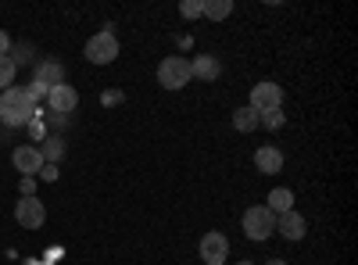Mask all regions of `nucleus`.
<instances>
[{
    "label": "nucleus",
    "mask_w": 358,
    "mask_h": 265,
    "mask_svg": "<svg viewBox=\"0 0 358 265\" xmlns=\"http://www.w3.org/2000/svg\"><path fill=\"white\" fill-rule=\"evenodd\" d=\"M40 176H43V180H50V183H54V180H57V165H47V162H43Z\"/></svg>",
    "instance_id": "nucleus-23"
},
{
    "label": "nucleus",
    "mask_w": 358,
    "mask_h": 265,
    "mask_svg": "<svg viewBox=\"0 0 358 265\" xmlns=\"http://www.w3.org/2000/svg\"><path fill=\"white\" fill-rule=\"evenodd\" d=\"M33 119H36V101L29 97V90L8 86V90L0 94V122L4 126H25Z\"/></svg>",
    "instance_id": "nucleus-1"
},
{
    "label": "nucleus",
    "mask_w": 358,
    "mask_h": 265,
    "mask_svg": "<svg viewBox=\"0 0 358 265\" xmlns=\"http://www.w3.org/2000/svg\"><path fill=\"white\" fill-rule=\"evenodd\" d=\"M179 15L183 18H201L204 15V0H183V4H179Z\"/></svg>",
    "instance_id": "nucleus-20"
},
{
    "label": "nucleus",
    "mask_w": 358,
    "mask_h": 265,
    "mask_svg": "<svg viewBox=\"0 0 358 265\" xmlns=\"http://www.w3.org/2000/svg\"><path fill=\"white\" fill-rule=\"evenodd\" d=\"M15 219L22 229H40L47 222V208H43V201L40 197H18L15 204Z\"/></svg>",
    "instance_id": "nucleus-5"
},
{
    "label": "nucleus",
    "mask_w": 358,
    "mask_h": 265,
    "mask_svg": "<svg viewBox=\"0 0 358 265\" xmlns=\"http://www.w3.org/2000/svg\"><path fill=\"white\" fill-rule=\"evenodd\" d=\"M276 233L283 241H301L308 233V222L301 212H283V215H276Z\"/></svg>",
    "instance_id": "nucleus-9"
},
{
    "label": "nucleus",
    "mask_w": 358,
    "mask_h": 265,
    "mask_svg": "<svg viewBox=\"0 0 358 265\" xmlns=\"http://www.w3.org/2000/svg\"><path fill=\"white\" fill-rule=\"evenodd\" d=\"M47 104H50V111H57V115H69V111H76V104H79L76 86L62 83V86H54V90H47Z\"/></svg>",
    "instance_id": "nucleus-10"
},
{
    "label": "nucleus",
    "mask_w": 358,
    "mask_h": 265,
    "mask_svg": "<svg viewBox=\"0 0 358 265\" xmlns=\"http://www.w3.org/2000/svg\"><path fill=\"white\" fill-rule=\"evenodd\" d=\"M190 72H194V79L215 83L219 72H222V65H219V57H215V54H197L194 62H190Z\"/></svg>",
    "instance_id": "nucleus-12"
},
{
    "label": "nucleus",
    "mask_w": 358,
    "mask_h": 265,
    "mask_svg": "<svg viewBox=\"0 0 358 265\" xmlns=\"http://www.w3.org/2000/svg\"><path fill=\"white\" fill-rule=\"evenodd\" d=\"M126 97H122V90H108V94H101V104L108 108V104H122Z\"/></svg>",
    "instance_id": "nucleus-21"
},
{
    "label": "nucleus",
    "mask_w": 358,
    "mask_h": 265,
    "mask_svg": "<svg viewBox=\"0 0 358 265\" xmlns=\"http://www.w3.org/2000/svg\"><path fill=\"white\" fill-rule=\"evenodd\" d=\"M201 258L208 262V265H222L226 258H229V241H226V233L222 229H208L204 237H201Z\"/></svg>",
    "instance_id": "nucleus-6"
},
{
    "label": "nucleus",
    "mask_w": 358,
    "mask_h": 265,
    "mask_svg": "<svg viewBox=\"0 0 358 265\" xmlns=\"http://www.w3.org/2000/svg\"><path fill=\"white\" fill-rule=\"evenodd\" d=\"M251 108L255 111H273V108H283V90L276 83H258L251 90Z\"/></svg>",
    "instance_id": "nucleus-7"
},
{
    "label": "nucleus",
    "mask_w": 358,
    "mask_h": 265,
    "mask_svg": "<svg viewBox=\"0 0 358 265\" xmlns=\"http://www.w3.org/2000/svg\"><path fill=\"white\" fill-rule=\"evenodd\" d=\"M236 265H255V262H236Z\"/></svg>",
    "instance_id": "nucleus-25"
},
{
    "label": "nucleus",
    "mask_w": 358,
    "mask_h": 265,
    "mask_svg": "<svg viewBox=\"0 0 358 265\" xmlns=\"http://www.w3.org/2000/svg\"><path fill=\"white\" fill-rule=\"evenodd\" d=\"M83 54H86V62H94V65H111L115 57H118V40H115V33H111V29H104V33L90 36Z\"/></svg>",
    "instance_id": "nucleus-4"
},
{
    "label": "nucleus",
    "mask_w": 358,
    "mask_h": 265,
    "mask_svg": "<svg viewBox=\"0 0 358 265\" xmlns=\"http://www.w3.org/2000/svg\"><path fill=\"white\" fill-rule=\"evenodd\" d=\"M8 50H11V36L0 29V57H8Z\"/></svg>",
    "instance_id": "nucleus-22"
},
{
    "label": "nucleus",
    "mask_w": 358,
    "mask_h": 265,
    "mask_svg": "<svg viewBox=\"0 0 358 265\" xmlns=\"http://www.w3.org/2000/svg\"><path fill=\"white\" fill-rule=\"evenodd\" d=\"M40 155H43V162H47V165H54L57 158L65 155V140H62V136H50V140H43Z\"/></svg>",
    "instance_id": "nucleus-17"
},
{
    "label": "nucleus",
    "mask_w": 358,
    "mask_h": 265,
    "mask_svg": "<svg viewBox=\"0 0 358 265\" xmlns=\"http://www.w3.org/2000/svg\"><path fill=\"white\" fill-rule=\"evenodd\" d=\"M233 129H236V133H255V129H258V111H255L251 104L236 108V111H233Z\"/></svg>",
    "instance_id": "nucleus-15"
},
{
    "label": "nucleus",
    "mask_w": 358,
    "mask_h": 265,
    "mask_svg": "<svg viewBox=\"0 0 358 265\" xmlns=\"http://www.w3.org/2000/svg\"><path fill=\"white\" fill-rule=\"evenodd\" d=\"M11 162H15V169H18L22 176H36V172L43 169V155H40V147H29V143L15 147Z\"/></svg>",
    "instance_id": "nucleus-8"
},
{
    "label": "nucleus",
    "mask_w": 358,
    "mask_h": 265,
    "mask_svg": "<svg viewBox=\"0 0 358 265\" xmlns=\"http://www.w3.org/2000/svg\"><path fill=\"white\" fill-rule=\"evenodd\" d=\"M33 83H40L43 90H54V86H62V83H65V65H62V62H40Z\"/></svg>",
    "instance_id": "nucleus-13"
},
{
    "label": "nucleus",
    "mask_w": 358,
    "mask_h": 265,
    "mask_svg": "<svg viewBox=\"0 0 358 265\" xmlns=\"http://www.w3.org/2000/svg\"><path fill=\"white\" fill-rule=\"evenodd\" d=\"M255 165H258L262 176H276L283 169V151H280V147H273V143H265V147H258V151H255Z\"/></svg>",
    "instance_id": "nucleus-11"
},
{
    "label": "nucleus",
    "mask_w": 358,
    "mask_h": 265,
    "mask_svg": "<svg viewBox=\"0 0 358 265\" xmlns=\"http://www.w3.org/2000/svg\"><path fill=\"white\" fill-rule=\"evenodd\" d=\"M273 215H283V212H294V190L287 187H276L273 194H268V204H265Z\"/></svg>",
    "instance_id": "nucleus-14"
},
{
    "label": "nucleus",
    "mask_w": 358,
    "mask_h": 265,
    "mask_svg": "<svg viewBox=\"0 0 358 265\" xmlns=\"http://www.w3.org/2000/svg\"><path fill=\"white\" fill-rule=\"evenodd\" d=\"M273 233H276V215L265 204H255V208L244 212V237L248 241H268Z\"/></svg>",
    "instance_id": "nucleus-3"
},
{
    "label": "nucleus",
    "mask_w": 358,
    "mask_h": 265,
    "mask_svg": "<svg viewBox=\"0 0 358 265\" xmlns=\"http://www.w3.org/2000/svg\"><path fill=\"white\" fill-rule=\"evenodd\" d=\"M190 79H194V72H190V57L172 54V57H165V62L158 65V83L165 86V90H183Z\"/></svg>",
    "instance_id": "nucleus-2"
},
{
    "label": "nucleus",
    "mask_w": 358,
    "mask_h": 265,
    "mask_svg": "<svg viewBox=\"0 0 358 265\" xmlns=\"http://www.w3.org/2000/svg\"><path fill=\"white\" fill-rule=\"evenodd\" d=\"M11 83H15V65H11V57H0V94H4Z\"/></svg>",
    "instance_id": "nucleus-19"
},
{
    "label": "nucleus",
    "mask_w": 358,
    "mask_h": 265,
    "mask_svg": "<svg viewBox=\"0 0 358 265\" xmlns=\"http://www.w3.org/2000/svg\"><path fill=\"white\" fill-rule=\"evenodd\" d=\"M283 122H287V115H283V108H273V111H258V126H265V129H283Z\"/></svg>",
    "instance_id": "nucleus-18"
},
{
    "label": "nucleus",
    "mask_w": 358,
    "mask_h": 265,
    "mask_svg": "<svg viewBox=\"0 0 358 265\" xmlns=\"http://www.w3.org/2000/svg\"><path fill=\"white\" fill-rule=\"evenodd\" d=\"M265 265H287V262L283 258H273V262H265Z\"/></svg>",
    "instance_id": "nucleus-24"
},
{
    "label": "nucleus",
    "mask_w": 358,
    "mask_h": 265,
    "mask_svg": "<svg viewBox=\"0 0 358 265\" xmlns=\"http://www.w3.org/2000/svg\"><path fill=\"white\" fill-rule=\"evenodd\" d=\"M204 15L212 22H222L233 15V0H204Z\"/></svg>",
    "instance_id": "nucleus-16"
}]
</instances>
